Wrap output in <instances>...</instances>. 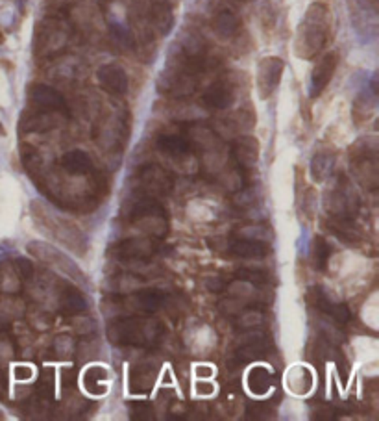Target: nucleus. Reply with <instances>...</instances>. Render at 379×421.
<instances>
[{
    "instance_id": "1",
    "label": "nucleus",
    "mask_w": 379,
    "mask_h": 421,
    "mask_svg": "<svg viewBox=\"0 0 379 421\" xmlns=\"http://www.w3.org/2000/svg\"><path fill=\"white\" fill-rule=\"evenodd\" d=\"M329 21L328 6L322 2H313L304 14L296 30L295 53L302 60H313L320 54L329 38Z\"/></svg>"
},
{
    "instance_id": "2",
    "label": "nucleus",
    "mask_w": 379,
    "mask_h": 421,
    "mask_svg": "<svg viewBox=\"0 0 379 421\" xmlns=\"http://www.w3.org/2000/svg\"><path fill=\"white\" fill-rule=\"evenodd\" d=\"M163 334V323L152 317H124V319L111 321L108 326L109 340L119 346H155Z\"/></svg>"
},
{
    "instance_id": "3",
    "label": "nucleus",
    "mask_w": 379,
    "mask_h": 421,
    "mask_svg": "<svg viewBox=\"0 0 379 421\" xmlns=\"http://www.w3.org/2000/svg\"><path fill=\"white\" fill-rule=\"evenodd\" d=\"M326 203H328V210L337 218V221H344V219L353 218L357 208H359L357 195L346 176H339L335 186H333L331 191L328 193Z\"/></svg>"
},
{
    "instance_id": "4",
    "label": "nucleus",
    "mask_w": 379,
    "mask_h": 421,
    "mask_svg": "<svg viewBox=\"0 0 379 421\" xmlns=\"http://www.w3.org/2000/svg\"><path fill=\"white\" fill-rule=\"evenodd\" d=\"M285 71V62L278 56L263 58L258 63V71H256V84H258V93L263 100L270 99L278 85L281 82V76Z\"/></svg>"
},
{
    "instance_id": "5",
    "label": "nucleus",
    "mask_w": 379,
    "mask_h": 421,
    "mask_svg": "<svg viewBox=\"0 0 379 421\" xmlns=\"http://www.w3.org/2000/svg\"><path fill=\"white\" fill-rule=\"evenodd\" d=\"M339 56L337 50H331V53L324 54L319 60V63L314 65L313 73H311V85H309V95L313 99L322 95V91L328 87V84L331 82L333 75L337 71L339 67Z\"/></svg>"
},
{
    "instance_id": "6",
    "label": "nucleus",
    "mask_w": 379,
    "mask_h": 421,
    "mask_svg": "<svg viewBox=\"0 0 379 421\" xmlns=\"http://www.w3.org/2000/svg\"><path fill=\"white\" fill-rule=\"evenodd\" d=\"M30 102L38 106L39 110H47V112H60V114H69V106L60 91H56L50 85L45 84H33L28 91Z\"/></svg>"
},
{
    "instance_id": "7",
    "label": "nucleus",
    "mask_w": 379,
    "mask_h": 421,
    "mask_svg": "<svg viewBox=\"0 0 379 421\" xmlns=\"http://www.w3.org/2000/svg\"><path fill=\"white\" fill-rule=\"evenodd\" d=\"M97 80L104 91H108L109 95L121 97L124 95L130 87L126 71L117 63H106L97 71Z\"/></svg>"
},
{
    "instance_id": "8",
    "label": "nucleus",
    "mask_w": 379,
    "mask_h": 421,
    "mask_svg": "<svg viewBox=\"0 0 379 421\" xmlns=\"http://www.w3.org/2000/svg\"><path fill=\"white\" fill-rule=\"evenodd\" d=\"M231 156L234 161L243 171H248L256 167L259 160V143L252 136H241L237 137L231 145Z\"/></svg>"
},
{
    "instance_id": "9",
    "label": "nucleus",
    "mask_w": 379,
    "mask_h": 421,
    "mask_svg": "<svg viewBox=\"0 0 379 421\" xmlns=\"http://www.w3.org/2000/svg\"><path fill=\"white\" fill-rule=\"evenodd\" d=\"M155 252V242L150 238H130L115 245V255L124 260H146Z\"/></svg>"
},
{
    "instance_id": "10",
    "label": "nucleus",
    "mask_w": 379,
    "mask_h": 421,
    "mask_svg": "<svg viewBox=\"0 0 379 421\" xmlns=\"http://www.w3.org/2000/svg\"><path fill=\"white\" fill-rule=\"evenodd\" d=\"M235 93L234 87L226 80H219L211 84L204 93V105L213 110H226L234 105Z\"/></svg>"
},
{
    "instance_id": "11",
    "label": "nucleus",
    "mask_w": 379,
    "mask_h": 421,
    "mask_svg": "<svg viewBox=\"0 0 379 421\" xmlns=\"http://www.w3.org/2000/svg\"><path fill=\"white\" fill-rule=\"evenodd\" d=\"M141 182L148 188L152 193H169L172 190L174 180L170 173L161 169L160 166H146L141 171Z\"/></svg>"
},
{
    "instance_id": "12",
    "label": "nucleus",
    "mask_w": 379,
    "mask_h": 421,
    "mask_svg": "<svg viewBox=\"0 0 379 421\" xmlns=\"http://www.w3.org/2000/svg\"><path fill=\"white\" fill-rule=\"evenodd\" d=\"M268 340L265 336H261L259 332H252L246 336V340L243 341V346L237 349L235 353V358L239 364H246V362H252L256 358H261L265 353H267Z\"/></svg>"
},
{
    "instance_id": "13",
    "label": "nucleus",
    "mask_w": 379,
    "mask_h": 421,
    "mask_svg": "<svg viewBox=\"0 0 379 421\" xmlns=\"http://www.w3.org/2000/svg\"><path fill=\"white\" fill-rule=\"evenodd\" d=\"M213 30L222 39L235 38L241 30V17L231 10H220L213 19Z\"/></svg>"
},
{
    "instance_id": "14",
    "label": "nucleus",
    "mask_w": 379,
    "mask_h": 421,
    "mask_svg": "<svg viewBox=\"0 0 379 421\" xmlns=\"http://www.w3.org/2000/svg\"><path fill=\"white\" fill-rule=\"evenodd\" d=\"M230 251L241 258H263L270 252V247L261 240L241 238V240H234L230 243Z\"/></svg>"
},
{
    "instance_id": "15",
    "label": "nucleus",
    "mask_w": 379,
    "mask_h": 421,
    "mask_svg": "<svg viewBox=\"0 0 379 421\" xmlns=\"http://www.w3.org/2000/svg\"><path fill=\"white\" fill-rule=\"evenodd\" d=\"M61 167L70 173V175H85L93 169V161H91L89 154L84 151H69L61 158Z\"/></svg>"
},
{
    "instance_id": "16",
    "label": "nucleus",
    "mask_w": 379,
    "mask_h": 421,
    "mask_svg": "<svg viewBox=\"0 0 379 421\" xmlns=\"http://www.w3.org/2000/svg\"><path fill=\"white\" fill-rule=\"evenodd\" d=\"M165 299L167 297L160 289H145V292H137L136 297H133V304L141 312L152 314L163 307Z\"/></svg>"
},
{
    "instance_id": "17",
    "label": "nucleus",
    "mask_w": 379,
    "mask_h": 421,
    "mask_svg": "<svg viewBox=\"0 0 379 421\" xmlns=\"http://www.w3.org/2000/svg\"><path fill=\"white\" fill-rule=\"evenodd\" d=\"M333 167H335V154L333 152H317L311 160V176H313L314 182H322L331 175Z\"/></svg>"
},
{
    "instance_id": "18",
    "label": "nucleus",
    "mask_w": 379,
    "mask_h": 421,
    "mask_svg": "<svg viewBox=\"0 0 379 421\" xmlns=\"http://www.w3.org/2000/svg\"><path fill=\"white\" fill-rule=\"evenodd\" d=\"M152 23H154L155 28L160 30L161 36H167L170 32L174 24V14L169 2L160 0L152 6Z\"/></svg>"
},
{
    "instance_id": "19",
    "label": "nucleus",
    "mask_w": 379,
    "mask_h": 421,
    "mask_svg": "<svg viewBox=\"0 0 379 421\" xmlns=\"http://www.w3.org/2000/svg\"><path fill=\"white\" fill-rule=\"evenodd\" d=\"M158 149L170 156H182L191 151V143L178 134H165V136L158 137Z\"/></svg>"
},
{
    "instance_id": "20",
    "label": "nucleus",
    "mask_w": 379,
    "mask_h": 421,
    "mask_svg": "<svg viewBox=\"0 0 379 421\" xmlns=\"http://www.w3.org/2000/svg\"><path fill=\"white\" fill-rule=\"evenodd\" d=\"M246 383H248V388L253 395H265L272 388L274 377L267 368H252Z\"/></svg>"
},
{
    "instance_id": "21",
    "label": "nucleus",
    "mask_w": 379,
    "mask_h": 421,
    "mask_svg": "<svg viewBox=\"0 0 379 421\" xmlns=\"http://www.w3.org/2000/svg\"><path fill=\"white\" fill-rule=\"evenodd\" d=\"M167 218L165 215V210L161 208L160 204L155 203L154 199L150 197H143V199L136 201V203L130 204V218L131 219H146V218Z\"/></svg>"
},
{
    "instance_id": "22",
    "label": "nucleus",
    "mask_w": 379,
    "mask_h": 421,
    "mask_svg": "<svg viewBox=\"0 0 379 421\" xmlns=\"http://www.w3.org/2000/svg\"><path fill=\"white\" fill-rule=\"evenodd\" d=\"M61 308L63 312L69 314V316H76V314H82L87 308L84 295L75 288H67L61 295Z\"/></svg>"
},
{
    "instance_id": "23",
    "label": "nucleus",
    "mask_w": 379,
    "mask_h": 421,
    "mask_svg": "<svg viewBox=\"0 0 379 421\" xmlns=\"http://www.w3.org/2000/svg\"><path fill=\"white\" fill-rule=\"evenodd\" d=\"M329 256H331V245H329L324 238H317L313 243V260L314 265H317V270L324 271L328 267Z\"/></svg>"
},
{
    "instance_id": "24",
    "label": "nucleus",
    "mask_w": 379,
    "mask_h": 421,
    "mask_svg": "<svg viewBox=\"0 0 379 421\" xmlns=\"http://www.w3.org/2000/svg\"><path fill=\"white\" fill-rule=\"evenodd\" d=\"M131 417L137 421L154 420V408L150 403H131Z\"/></svg>"
},
{
    "instance_id": "25",
    "label": "nucleus",
    "mask_w": 379,
    "mask_h": 421,
    "mask_svg": "<svg viewBox=\"0 0 379 421\" xmlns=\"http://www.w3.org/2000/svg\"><path fill=\"white\" fill-rule=\"evenodd\" d=\"M248 414L246 416L250 417V420H270L274 414H272V408L268 407L267 403H252L248 407Z\"/></svg>"
},
{
    "instance_id": "26",
    "label": "nucleus",
    "mask_w": 379,
    "mask_h": 421,
    "mask_svg": "<svg viewBox=\"0 0 379 421\" xmlns=\"http://www.w3.org/2000/svg\"><path fill=\"white\" fill-rule=\"evenodd\" d=\"M106 379H108V371H106V369L89 368L84 375V384H85V388H87V392H89L91 386H93L94 383H102V380H106Z\"/></svg>"
},
{
    "instance_id": "27",
    "label": "nucleus",
    "mask_w": 379,
    "mask_h": 421,
    "mask_svg": "<svg viewBox=\"0 0 379 421\" xmlns=\"http://www.w3.org/2000/svg\"><path fill=\"white\" fill-rule=\"evenodd\" d=\"M261 319L263 316L259 312H256V310H246V312L237 319V326H241V329H256V326L261 325Z\"/></svg>"
},
{
    "instance_id": "28",
    "label": "nucleus",
    "mask_w": 379,
    "mask_h": 421,
    "mask_svg": "<svg viewBox=\"0 0 379 421\" xmlns=\"http://www.w3.org/2000/svg\"><path fill=\"white\" fill-rule=\"evenodd\" d=\"M237 277L246 282H253V284H263V282H267V275H263L261 271H252V270H241L237 273Z\"/></svg>"
},
{
    "instance_id": "29",
    "label": "nucleus",
    "mask_w": 379,
    "mask_h": 421,
    "mask_svg": "<svg viewBox=\"0 0 379 421\" xmlns=\"http://www.w3.org/2000/svg\"><path fill=\"white\" fill-rule=\"evenodd\" d=\"M15 267H17V271H19V275L23 277V279H28V277H32L33 267H32V264H30L28 260L19 258V260L15 262Z\"/></svg>"
},
{
    "instance_id": "30",
    "label": "nucleus",
    "mask_w": 379,
    "mask_h": 421,
    "mask_svg": "<svg viewBox=\"0 0 379 421\" xmlns=\"http://www.w3.org/2000/svg\"><path fill=\"white\" fill-rule=\"evenodd\" d=\"M13 375H15V379L17 380H30L33 377V371L30 366H17V368L13 369Z\"/></svg>"
},
{
    "instance_id": "31",
    "label": "nucleus",
    "mask_w": 379,
    "mask_h": 421,
    "mask_svg": "<svg viewBox=\"0 0 379 421\" xmlns=\"http://www.w3.org/2000/svg\"><path fill=\"white\" fill-rule=\"evenodd\" d=\"M313 412H320V414H313L314 420L328 421V420H333V417H335V410H333L331 407H328V405H320L319 410H313Z\"/></svg>"
},
{
    "instance_id": "32",
    "label": "nucleus",
    "mask_w": 379,
    "mask_h": 421,
    "mask_svg": "<svg viewBox=\"0 0 379 421\" xmlns=\"http://www.w3.org/2000/svg\"><path fill=\"white\" fill-rule=\"evenodd\" d=\"M215 392V386L209 383H198L197 384V393L198 395H211V393Z\"/></svg>"
},
{
    "instance_id": "33",
    "label": "nucleus",
    "mask_w": 379,
    "mask_h": 421,
    "mask_svg": "<svg viewBox=\"0 0 379 421\" xmlns=\"http://www.w3.org/2000/svg\"><path fill=\"white\" fill-rule=\"evenodd\" d=\"M206 286L211 289V292H213V294H219L220 289H224V284H222L219 279H207Z\"/></svg>"
},
{
    "instance_id": "34",
    "label": "nucleus",
    "mask_w": 379,
    "mask_h": 421,
    "mask_svg": "<svg viewBox=\"0 0 379 421\" xmlns=\"http://www.w3.org/2000/svg\"><path fill=\"white\" fill-rule=\"evenodd\" d=\"M6 390H8V377H6V373L0 369V393H6Z\"/></svg>"
},
{
    "instance_id": "35",
    "label": "nucleus",
    "mask_w": 379,
    "mask_h": 421,
    "mask_svg": "<svg viewBox=\"0 0 379 421\" xmlns=\"http://www.w3.org/2000/svg\"><path fill=\"white\" fill-rule=\"evenodd\" d=\"M197 375L198 377H211V375H213V369L207 368V366H200V368L197 369Z\"/></svg>"
},
{
    "instance_id": "36",
    "label": "nucleus",
    "mask_w": 379,
    "mask_h": 421,
    "mask_svg": "<svg viewBox=\"0 0 379 421\" xmlns=\"http://www.w3.org/2000/svg\"><path fill=\"white\" fill-rule=\"evenodd\" d=\"M0 136H6V130H4V124H2V121H0Z\"/></svg>"
},
{
    "instance_id": "37",
    "label": "nucleus",
    "mask_w": 379,
    "mask_h": 421,
    "mask_svg": "<svg viewBox=\"0 0 379 421\" xmlns=\"http://www.w3.org/2000/svg\"><path fill=\"white\" fill-rule=\"evenodd\" d=\"M4 43V33H2V30H0V45Z\"/></svg>"
},
{
    "instance_id": "38",
    "label": "nucleus",
    "mask_w": 379,
    "mask_h": 421,
    "mask_svg": "<svg viewBox=\"0 0 379 421\" xmlns=\"http://www.w3.org/2000/svg\"><path fill=\"white\" fill-rule=\"evenodd\" d=\"M237 2H250V0H237Z\"/></svg>"
}]
</instances>
